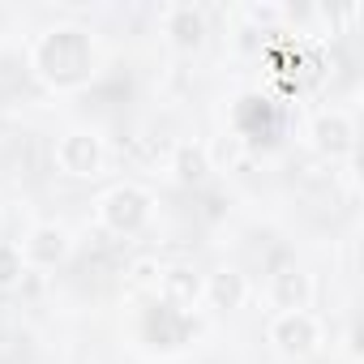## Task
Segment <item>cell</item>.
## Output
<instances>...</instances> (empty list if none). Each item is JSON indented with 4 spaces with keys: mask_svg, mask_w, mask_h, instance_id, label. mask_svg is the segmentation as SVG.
Masks as SVG:
<instances>
[{
    "mask_svg": "<svg viewBox=\"0 0 364 364\" xmlns=\"http://www.w3.org/2000/svg\"><path fill=\"white\" fill-rule=\"evenodd\" d=\"M31 77L52 95H77L99 77V43L82 22H52L26 48Z\"/></svg>",
    "mask_w": 364,
    "mask_h": 364,
    "instance_id": "1",
    "label": "cell"
},
{
    "mask_svg": "<svg viewBox=\"0 0 364 364\" xmlns=\"http://www.w3.org/2000/svg\"><path fill=\"white\" fill-rule=\"evenodd\" d=\"M154 210H159V198L137 185V180H116L107 185L99 198H95V228L107 232V236H141L150 223H154Z\"/></svg>",
    "mask_w": 364,
    "mask_h": 364,
    "instance_id": "2",
    "label": "cell"
},
{
    "mask_svg": "<svg viewBox=\"0 0 364 364\" xmlns=\"http://www.w3.org/2000/svg\"><path fill=\"white\" fill-rule=\"evenodd\" d=\"M266 343L279 360L287 364H309L326 351V321L313 309H291V313H274L266 321Z\"/></svg>",
    "mask_w": 364,
    "mask_h": 364,
    "instance_id": "3",
    "label": "cell"
},
{
    "mask_svg": "<svg viewBox=\"0 0 364 364\" xmlns=\"http://www.w3.org/2000/svg\"><path fill=\"white\" fill-rule=\"evenodd\" d=\"M198 338V317L185 309H171L150 296V304L137 313V343L150 355H180Z\"/></svg>",
    "mask_w": 364,
    "mask_h": 364,
    "instance_id": "4",
    "label": "cell"
},
{
    "mask_svg": "<svg viewBox=\"0 0 364 364\" xmlns=\"http://www.w3.org/2000/svg\"><path fill=\"white\" fill-rule=\"evenodd\" d=\"M52 167L69 180H99L107 171V141L90 124H73L52 141Z\"/></svg>",
    "mask_w": 364,
    "mask_h": 364,
    "instance_id": "5",
    "label": "cell"
},
{
    "mask_svg": "<svg viewBox=\"0 0 364 364\" xmlns=\"http://www.w3.org/2000/svg\"><path fill=\"white\" fill-rule=\"evenodd\" d=\"M228 129H232L240 141L262 146V141L279 137V129H283V107H279L274 95L245 90V95H236L232 107H228Z\"/></svg>",
    "mask_w": 364,
    "mask_h": 364,
    "instance_id": "6",
    "label": "cell"
},
{
    "mask_svg": "<svg viewBox=\"0 0 364 364\" xmlns=\"http://www.w3.org/2000/svg\"><path fill=\"white\" fill-rule=\"evenodd\" d=\"M159 31L176 56H198L210 43V14L202 5H193V0H176V5H163Z\"/></svg>",
    "mask_w": 364,
    "mask_h": 364,
    "instance_id": "7",
    "label": "cell"
},
{
    "mask_svg": "<svg viewBox=\"0 0 364 364\" xmlns=\"http://www.w3.org/2000/svg\"><path fill=\"white\" fill-rule=\"evenodd\" d=\"M304 137H309V150H313V154H321L326 163H343V159L355 154V137H360V133H355L351 112H343V107H321V112L309 116Z\"/></svg>",
    "mask_w": 364,
    "mask_h": 364,
    "instance_id": "8",
    "label": "cell"
},
{
    "mask_svg": "<svg viewBox=\"0 0 364 364\" xmlns=\"http://www.w3.org/2000/svg\"><path fill=\"white\" fill-rule=\"evenodd\" d=\"M18 249H22L26 270H60V266L73 257L77 240H73V232H69L65 223H56V219H39V223L22 236Z\"/></svg>",
    "mask_w": 364,
    "mask_h": 364,
    "instance_id": "9",
    "label": "cell"
},
{
    "mask_svg": "<svg viewBox=\"0 0 364 364\" xmlns=\"http://www.w3.org/2000/svg\"><path fill=\"white\" fill-rule=\"evenodd\" d=\"M313 296H317V283L304 266L296 262H279L266 279V300L274 313H291V309H313Z\"/></svg>",
    "mask_w": 364,
    "mask_h": 364,
    "instance_id": "10",
    "label": "cell"
},
{
    "mask_svg": "<svg viewBox=\"0 0 364 364\" xmlns=\"http://www.w3.org/2000/svg\"><path fill=\"white\" fill-rule=\"evenodd\" d=\"M167 176H171V185H180V189H202V185H210V176H215L210 146L198 141V137L176 141L171 154H167Z\"/></svg>",
    "mask_w": 364,
    "mask_h": 364,
    "instance_id": "11",
    "label": "cell"
},
{
    "mask_svg": "<svg viewBox=\"0 0 364 364\" xmlns=\"http://www.w3.org/2000/svg\"><path fill=\"white\" fill-rule=\"evenodd\" d=\"M150 296L171 304V309L198 313V304H202V270L189 266V262H163V274H159Z\"/></svg>",
    "mask_w": 364,
    "mask_h": 364,
    "instance_id": "12",
    "label": "cell"
},
{
    "mask_svg": "<svg viewBox=\"0 0 364 364\" xmlns=\"http://www.w3.org/2000/svg\"><path fill=\"white\" fill-rule=\"evenodd\" d=\"M249 296L253 287L240 266H215L210 274H202V304H210L215 313H236L249 304Z\"/></svg>",
    "mask_w": 364,
    "mask_h": 364,
    "instance_id": "13",
    "label": "cell"
},
{
    "mask_svg": "<svg viewBox=\"0 0 364 364\" xmlns=\"http://www.w3.org/2000/svg\"><path fill=\"white\" fill-rule=\"evenodd\" d=\"M240 18H245L249 31L270 35V31H279L287 22V5H279V0H249V5L240 9Z\"/></svg>",
    "mask_w": 364,
    "mask_h": 364,
    "instance_id": "14",
    "label": "cell"
},
{
    "mask_svg": "<svg viewBox=\"0 0 364 364\" xmlns=\"http://www.w3.org/2000/svg\"><path fill=\"white\" fill-rule=\"evenodd\" d=\"M26 279V262H22V249L14 240H0V291H14L22 287Z\"/></svg>",
    "mask_w": 364,
    "mask_h": 364,
    "instance_id": "15",
    "label": "cell"
},
{
    "mask_svg": "<svg viewBox=\"0 0 364 364\" xmlns=\"http://www.w3.org/2000/svg\"><path fill=\"white\" fill-rule=\"evenodd\" d=\"M159 274H163V262H159V257H137V262L129 266V283H133L137 291H154Z\"/></svg>",
    "mask_w": 364,
    "mask_h": 364,
    "instance_id": "16",
    "label": "cell"
},
{
    "mask_svg": "<svg viewBox=\"0 0 364 364\" xmlns=\"http://www.w3.org/2000/svg\"><path fill=\"white\" fill-rule=\"evenodd\" d=\"M0 240H5V219H0Z\"/></svg>",
    "mask_w": 364,
    "mask_h": 364,
    "instance_id": "17",
    "label": "cell"
}]
</instances>
